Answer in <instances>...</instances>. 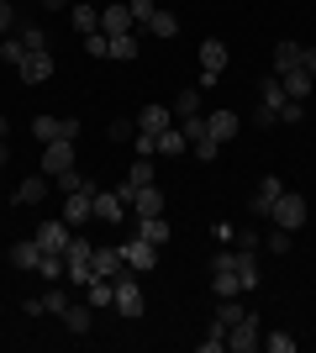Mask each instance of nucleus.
<instances>
[{"label":"nucleus","mask_w":316,"mask_h":353,"mask_svg":"<svg viewBox=\"0 0 316 353\" xmlns=\"http://www.w3.org/2000/svg\"><path fill=\"white\" fill-rule=\"evenodd\" d=\"M11 163V137H0V169Z\"/></svg>","instance_id":"obj_52"},{"label":"nucleus","mask_w":316,"mask_h":353,"mask_svg":"<svg viewBox=\"0 0 316 353\" xmlns=\"http://www.w3.org/2000/svg\"><path fill=\"white\" fill-rule=\"evenodd\" d=\"M48 190H53V179H43V174L21 179V185H16V206H43Z\"/></svg>","instance_id":"obj_21"},{"label":"nucleus","mask_w":316,"mask_h":353,"mask_svg":"<svg viewBox=\"0 0 316 353\" xmlns=\"http://www.w3.org/2000/svg\"><path fill=\"white\" fill-rule=\"evenodd\" d=\"M21 53H27V43H16V37H11V43H6V53H0V63H11V69H16V63H21Z\"/></svg>","instance_id":"obj_49"},{"label":"nucleus","mask_w":316,"mask_h":353,"mask_svg":"<svg viewBox=\"0 0 316 353\" xmlns=\"http://www.w3.org/2000/svg\"><path fill=\"white\" fill-rule=\"evenodd\" d=\"M295 63H301V43H274V74H285V69H295Z\"/></svg>","instance_id":"obj_31"},{"label":"nucleus","mask_w":316,"mask_h":353,"mask_svg":"<svg viewBox=\"0 0 316 353\" xmlns=\"http://www.w3.org/2000/svg\"><path fill=\"white\" fill-rule=\"evenodd\" d=\"M301 69H306V74H316V48H301Z\"/></svg>","instance_id":"obj_51"},{"label":"nucleus","mask_w":316,"mask_h":353,"mask_svg":"<svg viewBox=\"0 0 316 353\" xmlns=\"http://www.w3.org/2000/svg\"><path fill=\"white\" fill-rule=\"evenodd\" d=\"M43 169H48V179L63 174V169H74V143H69V137H59V143H43Z\"/></svg>","instance_id":"obj_10"},{"label":"nucleus","mask_w":316,"mask_h":353,"mask_svg":"<svg viewBox=\"0 0 316 353\" xmlns=\"http://www.w3.org/2000/svg\"><path fill=\"white\" fill-rule=\"evenodd\" d=\"M132 216V211H127V201H121L116 190H95V221H111V227H116V221H127Z\"/></svg>","instance_id":"obj_13"},{"label":"nucleus","mask_w":316,"mask_h":353,"mask_svg":"<svg viewBox=\"0 0 316 353\" xmlns=\"http://www.w3.org/2000/svg\"><path fill=\"white\" fill-rule=\"evenodd\" d=\"M127 211H132V216H164V190H158V185H143V190H132Z\"/></svg>","instance_id":"obj_12"},{"label":"nucleus","mask_w":316,"mask_h":353,"mask_svg":"<svg viewBox=\"0 0 316 353\" xmlns=\"http://www.w3.org/2000/svg\"><path fill=\"white\" fill-rule=\"evenodd\" d=\"M148 311V301H143V285H137V269H127L116 280V316H127V322H137Z\"/></svg>","instance_id":"obj_3"},{"label":"nucleus","mask_w":316,"mask_h":353,"mask_svg":"<svg viewBox=\"0 0 316 353\" xmlns=\"http://www.w3.org/2000/svg\"><path fill=\"white\" fill-rule=\"evenodd\" d=\"M0 53H6V43H0Z\"/></svg>","instance_id":"obj_55"},{"label":"nucleus","mask_w":316,"mask_h":353,"mask_svg":"<svg viewBox=\"0 0 316 353\" xmlns=\"http://www.w3.org/2000/svg\"><path fill=\"white\" fill-rule=\"evenodd\" d=\"M190 153H196L200 163H211V159H216V153H222V143H216V137H211V132H200L196 143H190Z\"/></svg>","instance_id":"obj_38"},{"label":"nucleus","mask_w":316,"mask_h":353,"mask_svg":"<svg viewBox=\"0 0 316 353\" xmlns=\"http://www.w3.org/2000/svg\"><path fill=\"white\" fill-rule=\"evenodd\" d=\"M37 274H43V280H63V253H43V259H37Z\"/></svg>","instance_id":"obj_39"},{"label":"nucleus","mask_w":316,"mask_h":353,"mask_svg":"<svg viewBox=\"0 0 316 353\" xmlns=\"http://www.w3.org/2000/svg\"><path fill=\"white\" fill-rule=\"evenodd\" d=\"M238 280H242V295L258 290V253H242L238 248Z\"/></svg>","instance_id":"obj_29"},{"label":"nucleus","mask_w":316,"mask_h":353,"mask_svg":"<svg viewBox=\"0 0 316 353\" xmlns=\"http://www.w3.org/2000/svg\"><path fill=\"white\" fill-rule=\"evenodd\" d=\"M132 237H143V243H153V248H164L174 232H169L164 216H132Z\"/></svg>","instance_id":"obj_14"},{"label":"nucleus","mask_w":316,"mask_h":353,"mask_svg":"<svg viewBox=\"0 0 316 353\" xmlns=\"http://www.w3.org/2000/svg\"><path fill=\"white\" fill-rule=\"evenodd\" d=\"M222 69H227V43L206 37V43H200V90H216V85H222Z\"/></svg>","instance_id":"obj_4"},{"label":"nucleus","mask_w":316,"mask_h":353,"mask_svg":"<svg viewBox=\"0 0 316 353\" xmlns=\"http://www.w3.org/2000/svg\"><path fill=\"white\" fill-rule=\"evenodd\" d=\"M90 253H95V243H90L85 232H74V237H69V248H63V264H74V259H90Z\"/></svg>","instance_id":"obj_34"},{"label":"nucleus","mask_w":316,"mask_h":353,"mask_svg":"<svg viewBox=\"0 0 316 353\" xmlns=\"http://www.w3.org/2000/svg\"><path fill=\"white\" fill-rule=\"evenodd\" d=\"M227 348H232V353H258V348H264V322H258L253 311H242L238 322L227 327Z\"/></svg>","instance_id":"obj_2"},{"label":"nucleus","mask_w":316,"mask_h":353,"mask_svg":"<svg viewBox=\"0 0 316 353\" xmlns=\"http://www.w3.org/2000/svg\"><path fill=\"white\" fill-rule=\"evenodd\" d=\"M306 121V101H290L285 95V105H280V127H301Z\"/></svg>","instance_id":"obj_37"},{"label":"nucleus","mask_w":316,"mask_h":353,"mask_svg":"<svg viewBox=\"0 0 316 353\" xmlns=\"http://www.w3.org/2000/svg\"><path fill=\"white\" fill-rule=\"evenodd\" d=\"M258 105H274V111L285 105V85H280V74H264V79H258Z\"/></svg>","instance_id":"obj_27"},{"label":"nucleus","mask_w":316,"mask_h":353,"mask_svg":"<svg viewBox=\"0 0 316 353\" xmlns=\"http://www.w3.org/2000/svg\"><path fill=\"white\" fill-rule=\"evenodd\" d=\"M79 179H85V174H74V169H63V174H53V185H59L63 195H74V190H79Z\"/></svg>","instance_id":"obj_48"},{"label":"nucleus","mask_w":316,"mask_h":353,"mask_svg":"<svg viewBox=\"0 0 316 353\" xmlns=\"http://www.w3.org/2000/svg\"><path fill=\"white\" fill-rule=\"evenodd\" d=\"M232 243H238L242 253H258V248H264V237H258L253 227H238V232H232Z\"/></svg>","instance_id":"obj_40"},{"label":"nucleus","mask_w":316,"mask_h":353,"mask_svg":"<svg viewBox=\"0 0 316 353\" xmlns=\"http://www.w3.org/2000/svg\"><path fill=\"white\" fill-rule=\"evenodd\" d=\"M79 43H85V53H90V59H111V37H105V32H85Z\"/></svg>","instance_id":"obj_35"},{"label":"nucleus","mask_w":316,"mask_h":353,"mask_svg":"<svg viewBox=\"0 0 316 353\" xmlns=\"http://www.w3.org/2000/svg\"><path fill=\"white\" fill-rule=\"evenodd\" d=\"M169 111H174V121H185V117H200V90H196V85H185L180 95H174V105H169Z\"/></svg>","instance_id":"obj_26"},{"label":"nucleus","mask_w":316,"mask_h":353,"mask_svg":"<svg viewBox=\"0 0 316 353\" xmlns=\"http://www.w3.org/2000/svg\"><path fill=\"white\" fill-rule=\"evenodd\" d=\"M306 216H311V206H306V195H301V190H285V195L269 206V221H274V227H285V232H301Z\"/></svg>","instance_id":"obj_1"},{"label":"nucleus","mask_w":316,"mask_h":353,"mask_svg":"<svg viewBox=\"0 0 316 353\" xmlns=\"http://www.w3.org/2000/svg\"><path fill=\"white\" fill-rule=\"evenodd\" d=\"M280 85H285V95H290V101H306V95L316 90V74H306L301 63H295V69H285V74H280Z\"/></svg>","instance_id":"obj_20"},{"label":"nucleus","mask_w":316,"mask_h":353,"mask_svg":"<svg viewBox=\"0 0 316 353\" xmlns=\"http://www.w3.org/2000/svg\"><path fill=\"white\" fill-rule=\"evenodd\" d=\"M69 227H85V221H95V195H85V190H74V195H63V211H59Z\"/></svg>","instance_id":"obj_9"},{"label":"nucleus","mask_w":316,"mask_h":353,"mask_svg":"<svg viewBox=\"0 0 316 353\" xmlns=\"http://www.w3.org/2000/svg\"><path fill=\"white\" fill-rule=\"evenodd\" d=\"M121 259H127V269H137V274L158 269V248H153V243H143V237H127V243H121Z\"/></svg>","instance_id":"obj_8"},{"label":"nucleus","mask_w":316,"mask_h":353,"mask_svg":"<svg viewBox=\"0 0 316 353\" xmlns=\"http://www.w3.org/2000/svg\"><path fill=\"white\" fill-rule=\"evenodd\" d=\"M222 348H227V322H216V316H211L206 338H200V353H222Z\"/></svg>","instance_id":"obj_32"},{"label":"nucleus","mask_w":316,"mask_h":353,"mask_svg":"<svg viewBox=\"0 0 316 353\" xmlns=\"http://www.w3.org/2000/svg\"><path fill=\"white\" fill-rule=\"evenodd\" d=\"M253 127H280V111H274V105H253Z\"/></svg>","instance_id":"obj_45"},{"label":"nucleus","mask_w":316,"mask_h":353,"mask_svg":"<svg viewBox=\"0 0 316 353\" xmlns=\"http://www.w3.org/2000/svg\"><path fill=\"white\" fill-rule=\"evenodd\" d=\"M137 48H143V37H137V32H121V37H111V59L132 63V59H137Z\"/></svg>","instance_id":"obj_30"},{"label":"nucleus","mask_w":316,"mask_h":353,"mask_svg":"<svg viewBox=\"0 0 316 353\" xmlns=\"http://www.w3.org/2000/svg\"><path fill=\"white\" fill-rule=\"evenodd\" d=\"M21 311H27V316H48V301H43V295H27V301H21Z\"/></svg>","instance_id":"obj_50"},{"label":"nucleus","mask_w":316,"mask_h":353,"mask_svg":"<svg viewBox=\"0 0 316 353\" xmlns=\"http://www.w3.org/2000/svg\"><path fill=\"white\" fill-rule=\"evenodd\" d=\"M69 21H74V32H79V37H85V32H101V11H95L90 0H74Z\"/></svg>","instance_id":"obj_24"},{"label":"nucleus","mask_w":316,"mask_h":353,"mask_svg":"<svg viewBox=\"0 0 316 353\" xmlns=\"http://www.w3.org/2000/svg\"><path fill=\"white\" fill-rule=\"evenodd\" d=\"M206 132L216 137V143H232V137L242 132V121H238V111H211V117H206Z\"/></svg>","instance_id":"obj_18"},{"label":"nucleus","mask_w":316,"mask_h":353,"mask_svg":"<svg viewBox=\"0 0 316 353\" xmlns=\"http://www.w3.org/2000/svg\"><path fill=\"white\" fill-rule=\"evenodd\" d=\"M63 327H69L74 338H85V332L95 327V306H90V301H69V311H63Z\"/></svg>","instance_id":"obj_17"},{"label":"nucleus","mask_w":316,"mask_h":353,"mask_svg":"<svg viewBox=\"0 0 316 353\" xmlns=\"http://www.w3.org/2000/svg\"><path fill=\"white\" fill-rule=\"evenodd\" d=\"M43 301H48V316H63V311H69V290H59V285L43 290Z\"/></svg>","instance_id":"obj_41"},{"label":"nucleus","mask_w":316,"mask_h":353,"mask_svg":"<svg viewBox=\"0 0 316 353\" xmlns=\"http://www.w3.org/2000/svg\"><path fill=\"white\" fill-rule=\"evenodd\" d=\"M264 348L269 353H295V338H290V332H264Z\"/></svg>","instance_id":"obj_42"},{"label":"nucleus","mask_w":316,"mask_h":353,"mask_svg":"<svg viewBox=\"0 0 316 353\" xmlns=\"http://www.w3.org/2000/svg\"><path fill=\"white\" fill-rule=\"evenodd\" d=\"M37 259H43L37 237H21V243H11V269H37Z\"/></svg>","instance_id":"obj_25"},{"label":"nucleus","mask_w":316,"mask_h":353,"mask_svg":"<svg viewBox=\"0 0 316 353\" xmlns=\"http://www.w3.org/2000/svg\"><path fill=\"white\" fill-rule=\"evenodd\" d=\"M105 137H111V143H132V137H137V117H132V121H127V117H116L111 127H105Z\"/></svg>","instance_id":"obj_36"},{"label":"nucleus","mask_w":316,"mask_h":353,"mask_svg":"<svg viewBox=\"0 0 316 353\" xmlns=\"http://www.w3.org/2000/svg\"><path fill=\"white\" fill-rule=\"evenodd\" d=\"M16 32V0H0V37Z\"/></svg>","instance_id":"obj_44"},{"label":"nucleus","mask_w":316,"mask_h":353,"mask_svg":"<svg viewBox=\"0 0 316 353\" xmlns=\"http://www.w3.org/2000/svg\"><path fill=\"white\" fill-rule=\"evenodd\" d=\"M90 269L101 274V280H121V274H127V259H121V248H95Z\"/></svg>","instance_id":"obj_15"},{"label":"nucleus","mask_w":316,"mask_h":353,"mask_svg":"<svg viewBox=\"0 0 316 353\" xmlns=\"http://www.w3.org/2000/svg\"><path fill=\"white\" fill-rule=\"evenodd\" d=\"M127 6H132V21H137V27H143V21H148V16L158 11V6H153V0H127ZM137 27H132V32H137Z\"/></svg>","instance_id":"obj_47"},{"label":"nucleus","mask_w":316,"mask_h":353,"mask_svg":"<svg viewBox=\"0 0 316 353\" xmlns=\"http://www.w3.org/2000/svg\"><path fill=\"white\" fill-rule=\"evenodd\" d=\"M137 21H132V6H105L101 11V32L105 37H121V32H132Z\"/></svg>","instance_id":"obj_19"},{"label":"nucleus","mask_w":316,"mask_h":353,"mask_svg":"<svg viewBox=\"0 0 316 353\" xmlns=\"http://www.w3.org/2000/svg\"><path fill=\"white\" fill-rule=\"evenodd\" d=\"M0 137H11V121H6V117H0Z\"/></svg>","instance_id":"obj_54"},{"label":"nucleus","mask_w":316,"mask_h":353,"mask_svg":"<svg viewBox=\"0 0 316 353\" xmlns=\"http://www.w3.org/2000/svg\"><path fill=\"white\" fill-rule=\"evenodd\" d=\"M174 32H180V16L174 11H153L148 21L137 27V37H174Z\"/></svg>","instance_id":"obj_22"},{"label":"nucleus","mask_w":316,"mask_h":353,"mask_svg":"<svg viewBox=\"0 0 316 353\" xmlns=\"http://www.w3.org/2000/svg\"><path fill=\"white\" fill-rule=\"evenodd\" d=\"M37 6H43V11H63V6H69V0H37Z\"/></svg>","instance_id":"obj_53"},{"label":"nucleus","mask_w":316,"mask_h":353,"mask_svg":"<svg viewBox=\"0 0 316 353\" xmlns=\"http://www.w3.org/2000/svg\"><path fill=\"white\" fill-rule=\"evenodd\" d=\"M32 237H37V248H43V253H63V248H69V237H74V227H69L63 216H48V221H37V232H32Z\"/></svg>","instance_id":"obj_6"},{"label":"nucleus","mask_w":316,"mask_h":353,"mask_svg":"<svg viewBox=\"0 0 316 353\" xmlns=\"http://www.w3.org/2000/svg\"><path fill=\"white\" fill-rule=\"evenodd\" d=\"M280 195H285V185H280L274 174H264V179H258V190H253V201H248V216H269V206L280 201Z\"/></svg>","instance_id":"obj_11"},{"label":"nucleus","mask_w":316,"mask_h":353,"mask_svg":"<svg viewBox=\"0 0 316 353\" xmlns=\"http://www.w3.org/2000/svg\"><path fill=\"white\" fill-rule=\"evenodd\" d=\"M32 137H37V143H59V137L74 143V137H79V121L74 117H32Z\"/></svg>","instance_id":"obj_7"},{"label":"nucleus","mask_w":316,"mask_h":353,"mask_svg":"<svg viewBox=\"0 0 316 353\" xmlns=\"http://www.w3.org/2000/svg\"><path fill=\"white\" fill-rule=\"evenodd\" d=\"M11 37H16V43H27V48H48V32H43V27H32V21H16Z\"/></svg>","instance_id":"obj_33"},{"label":"nucleus","mask_w":316,"mask_h":353,"mask_svg":"<svg viewBox=\"0 0 316 353\" xmlns=\"http://www.w3.org/2000/svg\"><path fill=\"white\" fill-rule=\"evenodd\" d=\"M264 248H269V253H290V232H285V227H274V232L264 237Z\"/></svg>","instance_id":"obj_46"},{"label":"nucleus","mask_w":316,"mask_h":353,"mask_svg":"<svg viewBox=\"0 0 316 353\" xmlns=\"http://www.w3.org/2000/svg\"><path fill=\"white\" fill-rule=\"evenodd\" d=\"M158 153H164V159H180V153H190V143H185L180 127H164V132H158Z\"/></svg>","instance_id":"obj_28"},{"label":"nucleus","mask_w":316,"mask_h":353,"mask_svg":"<svg viewBox=\"0 0 316 353\" xmlns=\"http://www.w3.org/2000/svg\"><path fill=\"white\" fill-rule=\"evenodd\" d=\"M164 127H174V111L158 101H148L143 111H137V132H164Z\"/></svg>","instance_id":"obj_16"},{"label":"nucleus","mask_w":316,"mask_h":353,"mask_svg":"<svg viewBox=\"0 0 316 353\" xmlns=\"http://www.w3.org/2000/svg\"><path fill=\"white\" fill-rule=\"evenodd\" d=\"M132 148H137V159H153V153H158V132H137Z\"/></svg>","instance_id":"obj_43"},{"label":"nucleus","mask_w":316,"mask_h":353,"mask_svg":"<svg viewBox=\"0 0 316 353\" xmlns=\"http://www.w3.org/2000/svg\"><path fill=\"white\" fill-rule=\"evenodd\" d=\"M16 74H21V85H48L53 79V53L48 48H27L21 63H16Z\"/></svg>","instance_id":"obj_5"},{"label":"nucleus","mask_w":316,"mask_h":353,"mask_svg":"<svg viewBox=\"0 0 316 353\" xmlns=\"http://www.w3.org/2000/svg\"><path fill=\"white\" fill-rule=\"evenodd\" d=\"M79 295H85V301H90L95 311H101V306H116V280H101V274H95V280L85 285Z\"/></svg>","instance_id":"obj_23"}]
</instances>
